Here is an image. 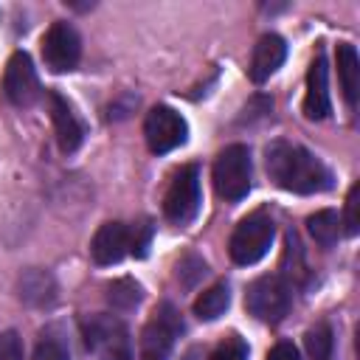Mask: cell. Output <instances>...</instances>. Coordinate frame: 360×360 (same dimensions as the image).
<instances>
[{
  "label": "cell",
  "instance_id": "1",
  "mask_svg": "<svg viewBox=\"0 0 360 360\" xmlns=\"http://www.w3.org/2000/svg\"><path fill=\"white\" fill-rule=\"evenodd\" d=\"M267 172L284 191L295 194H318L332 186V172L312 152L287 141L267 146Z\"/></svg>",
  "mask_w": 360,
  "mask_h": 360
},
{
  "label": "cell",
  "instance_id": "2",
  "mask_svg": "<svg viewBox=\"0 0 360 360\" xmlns=\"http://www.w3.org/2000/svg\"><path fill=\"white\" fill-rule=\"evenodd\" d=\"M214 188L219 197L236 202L250 191V152L245 143L225 146L214 160Z\"/></svg>",
  "mask_w": 360,
  "mask_h": 360
},
{
  "label": "cell",
  "instance_id": "3",
  "mask_svg": "<svg viewBox=\"0 0 360 360\" xmlns=\"http://www.w3.org/2000/svg\"><path fill=\"white\" fill-rule=\"evenodd\" d=\"M273 236H276V225L270 217H264V214L245 217L231 233L228 253L236 264H256L270 250Z\"/></svg>",
  "mask_w": 360,
  "mask_h": 360
},
{
  "label": "cell",
  "instance_id": "4",
  "mask_svg": "<svg viewBox=\"0 0 360 360\" xmlns=\"http://www.w3.org/2000/svg\"><path fill=\"white\" fill-rule=\"evenodd\" d=\"M290 304H292V292L281 276H262L245 292L248 312L264 323H278L290 312Z\"/></svg>",
  "mask_w": 360,
  "mask_h": 360
},
{
  "label": "cell",
  "instance_id": "5",
  "mask_svg": "<svg viewBox=\"0 0 360 360\" xmlns=\"http://www.w3.org/2000/svg\"><path fill=\"white\" fill-rule=\"evenodd\" d=\"M200 202H202V191H200V169L197 166H183L169 188H166V197H163V214L166 219L177 222V225H186L197 217L200 211Z\"/></svg>",
  "mask_w": 360,
  "mask_h": 360
},
{
  "label": "cell",
  "instance_id": "6",
  "mask_svg": "<svg viewBox=\"0 0 360 360\" xmlns=\"http://www.w3.org/2000/svg\"><path fill=\"white\" fill-rule=\"evenodd\" d=\"M143 135H146V143L155 155H166V152L177 149L180 143H186L188 127H186V118L177 110H172L166 104H158L143 118Z\"/></svg>",
  "mask_w": 360,
  "mask_h": 360
},
{
  "label": "cell",
  "instance_id": "7",
  "mask_svg": "<svg viewBox=\"0 0 360 360\" xmlns=\"http://www.w3.org/2000/svg\"><path fill=\"white\" fill-rule=\"evenodd\" d=\"M177 332H183V323L174 307L163 304L141 332V360H169Z\"/></svg>",
  "mask_w": 360,
  "mask_h": 360
},
{
  "label": "cell",
  "instance_id": "8",
  "mask_svg": "<svg viewBox=\"0 0 360 360\" xmlns=\"http://www.w3.org/2000/svg\"><path fill=\"white\" fill-rule=\"evenodd\" d=\"M82 56V39L70 22L56 20L42 37V59L53 73L73 70Z\"/></svg>",
  "mask_w": 360,
  "mask_h": 360
},
{
  "label": "cell",
  "instance_id": "9",
  "mask_svg": "<svg viewBox=\"0 0 360 360\" xmlns=\"http://www.w3.org/2000/svg\"><path fill=\"white\" fill-rule=\"evenodd\" d=\"M3 93L11 104L17 107H31L39 98V79L34 70V62L25 51L11 53V59L6 62V73H3Z\"/></svg>",
  "mask_w": 360,
  "mask_h": 360
},
{
  "label": "cell",
  "instance_id": "10",
  "mask_svg": "<svg viewBox=\"0 0 360 360\" xmlns=\"http://www.w3.org/2000/svg\"><path fill=\"white\" fill-rule=\"evenodd\" d=\"M129 250H132V231L124 222H104L90 242V253L96 264H115Z\"/></svg>",
  "mask_w": 360,
  "mask_h": 360
},
{
  "label": "cell",
  "instance_id": "11",
  "mask_svg": "<svg viewBox=\"0 0 360 360\" xmlns=\"http://www.w3.org/2000/svg\"><path fill=\"white\" fill-rule=\"evenodd\" d=\"M332 112V98H329V70L323 53H318L309 65L307 73V96H304V115L312 121H321Z\"/></svg>",
  "mask_w": 360,
  "mask_h": 360
},
{
  "label": "cell",
  "instance_id": "12",
  "mask_svg": "<svg viewBox=\"0 0 360 360\" xmlns=\"http://www.w3.org/2000/svg\"><path fill=\"white\" fill-rule=\"evenodd\" d=\"M284 56H287V45H284V39H281L278 34H264V37H259V42L253 45V53H250V68H248L250 79H253L256 84L267 82V79L281 68Z\"/></svg>",
  "mask_w": 360,
  "mask_h": 360
},
{
  "label": "cell",
  "instance_id": "13",
  "mask_svg": "<svg viewBox=\"0 0 360 360\" xmlns=\"http://www.w3.org/2000/svg\"><path fill=\"white\" fill-rule=\"evenodd\" d=\"M48 104H51V121H53V132H56L59 149L65 155L76 152L82 138H84V129H82L79 118L73 115V110L68 107V101L59 93H48Z\"/></svg>",
  "mask_w": 360,
  "mask_h": 360
},
{
  "label": "cell",
  "instance_id": "14",
  "mask_svg": "<svg viewBox=\"0 0 360 360\" xmlns=\"http://www.w3.org/2000/svg\"><path fill=\"white\" fill-rule=\"evenodd\" d=\"M338 76H340V87H343V96H346L349 107H354L357 104V90H360V56H357L352 42L338 45Z\"/></svg>",
  "mask_w": 360,
  "mask_h": 360
},
{
  "label": "cell",
  "instance_id": "15",
  "mask_svg": "<svg viewBox=\"0 0 360 360\" xmlns=\"http://www.w3.org/2000/svg\"><path fill=\"white\" fill-rule=\"evenodd\" d=\"M90 346H93V352H96V360H132L124 323H118V326L101 332ZM90 346H87V349H90Z\"/></svg>",
  "mask_w": 360,
  "mask_h": 360
},
{
  "label": "cell",
  "instance_id": "16",
  "mask_svg": "<svg viewBox=\"0 0 360 360\" xmlns=\"http://www.w3.org/2000/svg\"><path fill=\"white\" fill-rule=\"evenodd\" d=\"M307 231L321 248H332L340 239V217L329 208L315 211L312 217H307Z\"/></svg>",
  "mask_w": 360,
  "mask_h": 360
},
{
  "label": "cell",
  "instance_id": "17",
  "mask_svg": "<svg viewBox=\"0 0 360 360\" xmlns=\"http://www.w3.org/2000/svg\"><path fill=\"white\" fill-rule=\"evenodd\" d=\"M228 304H231V290H228V284H214V287H208V290L194 301V315H197L200 321H214V318H219V315L228 309Z\"/></svg>",
  "mask_w": 360,
  "mask_h": 360
},
{
  "label": "cell",
  "instance_id": "18",
  "mask_svg": "<svg viewBox=\"0 0 360 360\" xmlns=\"http://www.w3.org/2000/svg\"><path fill=\"white\" fill-rule=\"evenodd\" d=\"M304 349L309 360H332V349H335V338H332V326L329 323H315L312 329H307L304 335Z\"/></svg>",
  "mask_w": 360,
  "mask_h": 360
},
{
  "label": "cell",
  "instance_id": "19",
  "mask_svg": "<svg viewBox=\"0 0 360 360\" xmlns=\"http://www.w3.org/2000/svg\"><path fill=\"white\" fill-rule=\"evenodd\" d=\"M107 301L115 309H132L141 301V287L132 278H118V281H112L107 287Z\"/></svg>",
  "mask_w": 360,
  "mask_h": 360
},
{
  "label": "cell",
  "instance_id": "20",
  "mask_svg": "<svg viewBox=\"0 0 360 360\" xmlns=\"http://www.w3.org/2000/svg\"><path fill=\"white\" fill-rule=\"evenodd\" d=\"M31 360H70V349H68V343L56 332L48 329V332H42Z\"/></svg>",
  "mask_w": 360,
  "mask_h": 360
},
{
  "label": "cell",
  "instance_id": "21",
  "mask_svg": "<svg viewBox=\"0 0 360 360\" xmlns=\"http://www.w3.org/2000/svg\"><path fill=\"white\" fill-rule=\"evenodd\" d=\"M211 360H248V343L239 335H228L211 354Z\"/></svg>",
  "mask_w": 360,
  "mask_h": 360
},
{
  "label": "cell",
  "instance_id": "22",
  "mask_svg": "<svg viewBox=\"0 0 360 360\" xmlns=\"http://www.w3.org/2000/svg\"><path fill=\"white\" fill-rule=\"evenodd\" d=\"M0 360H22V338L14 329L0 332Z\"/></svg>",
  "mask_w": 360,
  "mask_h": 360
},
{
  "label": "cell",
  "instance_id": "23",
  "mask_svg": "<svg viewBox=\"0 0 360 360\" xmlns=\"http://www.w3.org/2000/svg\"><path fill=\"white\" fill-rule=\"evenodd\" d=\"M357 194H360V186L354 183L352 188H349V197H346V219H343V225H346V233L349 236H354L357 233Z\"/></svg>",
  "mask_w": 360,
  "mask_h": 360
},
{
  "label": "cell",
  "instance_id": "24",
  "mask_svg": "<svg viewBox=\"0 0 360 360\" xmlns=\"http://www.w3.org/2000/svg\"><path fill=\"white\" fill-rule=\"evenodd\" d=\"M267 360H301V357H298V349H295L292 343L281 340V343H276V346L270 349Z\"/></svg>",
  "mask_w": 360,
  "mask_h": 360
},
{
  "label": "cell",
  "instance_id": "25",
  "mask_svg": "<svg viewBox=\"0 0 360 360\" xmlns=\"http://www.w3.org/2000/svg\"><path fill=\"white\" fill-rule=\"evenodd\" d=\"M186 360H197V352H188V354H186Z\"/></svg>",
  "mask_w": 360,
  "mask_h": 360
}]
</instances>
